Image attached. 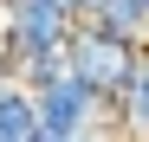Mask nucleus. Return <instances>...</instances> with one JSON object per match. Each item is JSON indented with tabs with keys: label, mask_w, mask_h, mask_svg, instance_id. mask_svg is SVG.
I'll return each instance as SVG.
<instances>
[{
	"label": "nucleus",
	"mask_w": 149,
	"mask_h": 142,
	"mask_svg": "<svg viewBox=\"0 0 149 142\" xmlns=\"http://www.w3.org/2000/svg\"><path fill=\"white\" fill-rule=\"evenodd\" d=\"M65 71L104 103V116L117 123V116H123V97H130V78H136V45H110V39H97V32L78 26L65 39Z\"/></svg>",
	"instance_id": "1"
},
{
	"label": "nucleus",
	"mask_w": 149,
	"mask_h": 142,
	"mask_svg": "<svg viewBox=\"0 0 149 142\" xmlns=\"http://www.w3.org/2000/svg\"><path fill=\"white\" fill-rule=\"evenodd\" d=\"M71 32H78V19L65 13V0H0V52L13 65L65 52Z\"/></svg>",
	"instance_id": "2"
},
{
	"label": "nucleus",
	"mask_w": 149,
	"mask_h": 142,
	"mask_svg": "<svg viewBox=\"0 0 149 142\" xmlns=\"http://www.w3.org/2000/svg\"><path fill=\"white\" fill-rule=\"evenodd\" d=\"M97 123H110V116H104V103H97L71 71H65L52 90H39V129H45V136H58V142H84Z\"/></svg>",
	"instance_id": "3"
},
{
	"label": "nucleus",
	"mask_w": 149,
	"mask_h": 142,
	"mask_svg": "<svg viewBox=\"0 0 149 142\" xmlns=\"http://www.w3.org/2000/svg\"><path fill=\"white\" fill-rule=\"evenodd\" d=\"M39 136V97L26 84H0V142H33Z\"/></svg>",
	"instance_id": "4"
},
{
	"label": "nucleus",
	"mask_w": 149,
	"mask_h": 142,
	"mask_svg": "<svg viewBox=\"0 0 149 142\" xmlns=\"http://www.w3.org/2000/svg\"><path fill=\"white\" fill-rule=\"evenodd\" d=\"M117 129L130 136V142H149V39L136 45V78H130V97H123Z\"/></svg>",
	"instance_id": "5"
},
{
	"label": "nucleus",
	"mask_w": 149,
	"mask_h": 142,
	"mask_svg": "<svg viewBox=\"0 0 149 142\" xmlns=\"http://www.w3.org/2000/svg\"><path fill=\"white\" fill-rule=\"evenodd\" d=\"M58 78H65V52H45V58H33V65H19V84H26L33 97H39V90H52Z\"/></svg>",
	"instance_id": "6"
},
{
	"label": "nucleus",
	"mask_w": 149,
	"mask_h": 142,
	"mask_svg": "<svg viewBox=\"0 0 149 142\" xmlns=\"http://www.w3.org/2000/svg\"><path fill=\"white\" fill-rule=\"evenodd\" d=\"M91 7H97V0H65V13H71V19H84Z\"/></svg>",
	"instance_id": "7"
},
{
	"label": "nucleus",
	"mask_w": 149,
	"mask_h": 142,
	"mask_svg": "<svg viewBox=\"0 0 149 142\" xmlns=\"http://www.w3.org/2000/svg\"><path fill=\"white\" fill-rule=\"evenodd\" d=\"M123 7H130V13L143 19V26H149V0H123Z\"/></svg>",
	"instance_id": "8"
}]
</instances>
